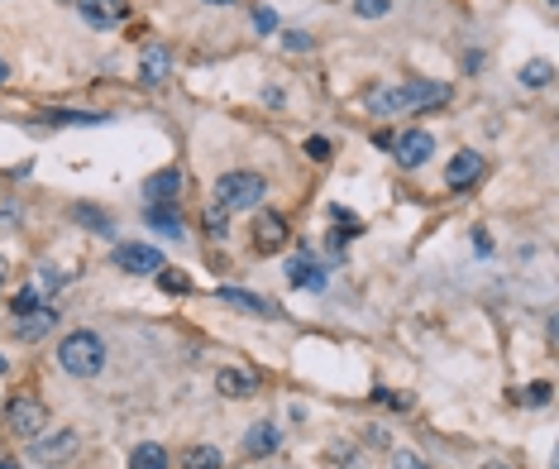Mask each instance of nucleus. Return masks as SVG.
Returning <instances> with one entry per match:
<instances>
[{"mask_svg": "<svg viewBox=\"0 0 559 469\" xmlns=\"http://www.w3.org/2000/svg\"><path fill=\"white\" fill-rule=\"evenodd\" d=\"M445 101H449V81H407V87H392V91H373L368 111L392 115V111H425V105H445Z\"/></svg>", "mask_w": 559, "mask_h": 469, "instance_id": "obj_1", "label": "nucleus"}, {"mask_svg": "<svg viewBox=\"0 0 559 469\" xmlns=\"http://www.w3.org/2000/svg\"><path fill=\"white\" fill-rule=\"evenodd\" d=\"M57 365L73 373V379H96L105 369V340L96 331H73L57 345Z\"/></svg>", "mask_w": 559, "mask_h": 469, "instance_id": "obj_2", "label": "nucleus"}, {"mask_svg": "<svg viewBox=\"0 0 559 469\" xmlns=\"http://www.w3.org/2000/svg\"><path fill=\"white\" fill-rule=\"evenodd\" d=\"M268 196V182L258 173H225L216 182V211H258V202Z\"/></svg>", "mask_w": 559, "mask_h": 469, "instance_id": "obj_3", "label": "nucleus"}, {"mask_svg": "<svg viewBox=\"0 0 559 469\" xmlns=\"http://www.w3.org/2000/svg\"><path fill=\"white\" fill-rule=\"evenodd\" d=\"M5 427L15 431V436H25V441H39L43 436V427H49V407L39 403V397H10L5 403Z\"/></svg>", "mask_w": 559, "mask_h": 469, "instance_id": "obj_4", "label": "nucleus"}, {"mask_svg": "<svg viewBox=\"0 0 559 469\" xmlns=\"http://www.w3.org/2000/svg\"><path fill=\"white\" fill-rule=\"evenodd\" d=\"M115 268L120 273H158L163 268V254L153 250V244H115Z\"/></svg>", "mask_w": 559, "mask_h": 469, "instance_id": "obj_5", "label": "nucleus"}, {"mask_svg": "<svg viewBox=\"0 0 559 469\" xmlns=\"http://www.w3.org/2000/svg\"><path fill=\"white\" fill-rule=\"evenodd\" d=\"M282 244H287V220H282L278 211H258V220H254V250L258 254H278Z\"/></svg>", "mask_w": 559, "mask_h": 469, "instance_id": "obj_6", "label": "nucleus"}, {"mask_svg": "<svg viewBox=\"0 0 559 469\" xmlns=\"http://www.w3.org/2000/svg\"><path fill=\"white\" fill-rule=\"evenodd\" d=\"M77 10H81V19L96 25V29H115V25H125V15H129L125 0H77Z\"/></svg>", "mask_w": 559, "mask_h": 469, "instance_id": "obj_7", "label": "nucleus"}, {"mask_svg": "<svg viewBox=\"0 0 559 469\" xmlns=\"http://www.w3.org/2000/svg\"><path fill=\"white\" fill-rule=\"evenodd\" d=\"M144 196H149V206H172L182 196V168H163L153 178H144Z\"/></svg>", "mask_w": 559, "mask_h": 469, "instance_id": "obj_8", "label": "nucleus"}, {"mask_svg": "<svg viewBox=\"0 0 559 469\" xmlns=\"http://www.w3.org/2000/svg\"><path fill=\"white\" fill-rule=\"evenodd\" d=\"M392 149H397V163H407V168H421V163L435 154V139L425 135V130H407Z\"/></svg>", "mask_w": 559, "mask_h": 469, "instance_id": "obj_9", "label": "nucleus"}, {"mask_svg": "<svg viewBox=\"0 0 559 469\" xmlns=\"http://www.w3.org/2000/svg\"><path fill=\"white\" fill-rule=\"evenodd\" d=\"M216 297L225 302V307L244 311V316H278V307H272L268 297H258V292H244V288H216Z\"/></svg>", "mask_w": 559, "mask_h": 469, "instance_id": "obj_10", "label": "nucleus"}, {"mask_svg": "<svg viewBox=\"0 0 559 469\" xmlns=\"http://www.w3.org/2000/svg\"><path fill=\"white\" fill-rule=\"evenodd\" d=\"M172 73V53L163 49V43H149L144 58H139V77H144V87H163Z\"/></svg>", "mask_w": 559, "mask_h": 469, "instance_id": "obj_11", "label": "nucleus"}, {"mask_svg": "<svg viewBox=\"0 0 559 469\" xmlns=\"http://www.w3.org/2000/svg\"><path fill=\"white\" fill-rule=\"evenodd\" d=\"M479 173H483V154H473V149H463V154L449 158V168H445V187H469V182H479Z\"/></svg>", "mask_w": 559, "mask_h": 469, "instance_id": "obj_12", "label": "nucleus"}, {"mask_svg": "<svg viewBox=\"0 0 559 469\" xmlns=\"http://www.w3.org/2000/svg\"><path fill=\"white\" fill-rule=\"evenodd\" d=\"M57 326V311L53 307H34L29 316H15V335L19 340H43Z\"/></svg>", "mask_w": 559, "mask_h": 469, "instance_id": "obj_13", "label": "nucleus"}, {"mask_svg": "<svg viewBox=\"0 0 559 469\" xmlns=\"http://www.w3.org/2000/svg\"><path fill=\"white\" fill-rule=\"evenodd\" d=\"M144 226L158 230V234H168V240H182V234H187L182 216H177L172 206H144Z\"/></svg>", "mask_w": 559, "mask_h": 469, "instance_id": "obj_14", "label": "nucleus"}, {"mask_svg": "<svg viewBox=\"0 0 559 469\" xmlns=\"http://www.w3.org/2000/svg\"><path fill=\"white\" fill-rule=\"evenodd\" d=\"M34 450H39V460H67V455H73L77 450V431H57V436H39V445H34Z\"/></svg>", "mask_w": 559, "mask_h": 469, "instance_id": "obj_15", "label": "nucleus"}, {"mask_svg": "<svg viewBox=\"0 0 559 469\" xmlns=\"http://www.w3.org/2000/svg\"><path fill=\"white\" fill-rule=\"evenodd\" d=\"M216 388L225 393V397H254V373H244V369H220L216 373Z\"/></svg>", "mask_w": 559, "mask_h": 469, "instance_id": "obj_16", "label": "nucleus"}, {"mask_svg": "<svg viewBox=\"0 0 559 469\" xmlns=\"http://www.w3.org/2000/svg\"><path fill=\"white\" fill-rule=\"evenodd\" d=\"M287 278H292V288H311V292L325 288V278H320V268L311 259H292L287 264Z\"/></svg>", "mask_w": 559, "mask_h": 469, "instance_id": "obj_17", "label": "nucleus"}, {"mask_svg": "<svg viewBox=\"0 0 559 469\" xmlns=\"http://www.w3.org/2000/svg\"><path fill=\"white\" fill-rule=\"evenodd\" d=\"M244 450H249V455H272V450H278V427L258 421V427L244 436Z\"/></svg>", "mask_w": 559, "mask_h": 469, "instance_id": "obj_18", "label": "nucleus"}, {"mask_svg": "<svg viewBox=\"0 0 559 469\" xmlns=\"http://www.w3.org/2000/svg\"><path fill=\"white\" fill-rule=\"evenodd\" d=\"M182 465L187 469H225V455H220V445H192L182 455Z\"/></svg>", "mask_w": 559, "mask_h": 469, "instance_id": "obj_19", "label": "nucleus"}, {"mask_svg": "<svg viewBox=\"0 0 559 469\" xmlns=\"http://www.w3.org/2000/svg\"><path fill=\"white\" fill-rule=\"evenodd\" d=\"M129 469H168V450L163 445H134V455H129Z\"/></svg>", "mask_w": 559, "mask_h": 469, "instance_id": "obj_20", "label": "nucleus"}, {"mask_svg": "<svg viewBox=\"0 0 559 469\" xmlns=\"http://www.w3.org/2000/svg\"><path fill=\"white\" fill-rule=\"evenodd\" d=\"M43 120L49 125H101L105 115H96V111H49Z\"/></svg>", "mask_w": 559, "mask_h": 469, "instance_id": "obj_21", "label": "nucleus"}, {"mask_svg": "<svg viewBox=\"0 0 559 469\" xmlns=\"http://www.w3.org/2000/svg\"><path fill=\"white\" fill-rule=\"evenodd\" d=\"M550 81H555V67H550V63H540V58L521 67V87H550Z\"/></svg>", "mask_w": 559, "mask_h": 469, "instance_id": "obj_22", "label": "nucleus"}, {"mask_svg": "<svg viewBox=\"0 0 559 469\" xmlns=\"http://www.w3.org/2000/svg\"><path fill=\"white\" fill-rule=\"evenodd\" d=\"M73 216L81 220V226H91L96 234H111V220H105V216H101L96 206H73Z\"/></svg>", "mask_w": 559, "mask_h": 469, "instance_id": "obj_23", "label": "nucleus"}, {"mask_svg": "<svg viewBox=\"0 0 559 469\" xmlns=\"http://www.w3.org/2000/svg\"><path fill=\"white\" fill-rule=\"evenodd\" d=\"M34 307H39V288H34V283H29V288H19V292H15V302H10V311H15V316H29Z\"/></svg>", "mask_w": 559, "mask_h": 469, "instance_id": "obj_24", "label": "nucleus"}, {"mask_svg": "<svg viewBox=\"0 0 559 469\" xmlns=\"http://www.w3.org/2000/svg\"><path fill=\"white\" fill-rule=\"evenodd\" d=\"M158 283H163V292H172V297H177V292H187V288H192V283H187V273H177V268H168V264L158 268Z\"/></svg>", "mask_w": 559, "mask_h": 469, "instance_id": "obj_25", "label": "nucleus"}, {"mask_svg": "<svg viewBox=\"0 0 559 469\" xmlns=\"http://www.w3.org/2000/svg\"><path fill=\"white\" fill-rule=\"evenodd\" d=\"M354 10H359L364 19H383L392 10V0H354Z\"/></svg>", "mask_w": 559, "mask_h": 469, "instance_id": "obj_26", "label": "nucleus"}, {"mask_svg": "<svg viewBox=\"0 0 559 469\" xmlns=\"http://www.w3.org/2000/svg\"><path fill=\"white\" fill-rule=\"evenodd\" d=\"M282 49H287V53H306V49H311V34H306V29H287V34H282Z\"/></svg>", "mask_w": 559, "mask_h": 469, "instance_id": "obj_27", "label": "nucleus"}, {"mask_svg": "<svg viewBox=\"0 0 559 469\" xmlns=\"http://www.w3.org/2000/svg\"><path fill=\"white\" fill-rule=\"evenodd\" d=\"M254 29H258V34H272V29H278V15H272L268 5H264V10H254Z\"/></svg>", "mask_w": 559, "mask_h": 469, "instance_id": "obj_28", "label": "nucleus"}, {"mask_svg": "<svg viewBox=\"0 0 559 469\" xmlns=\"http://www.w3.org/2000/svg\"><path fill=\"white\" fill-rule=\"evenodd\" d=\"M201 226H206V234H216V240H220V234H225V211H216V206H211Z\"/></svg>", "mask_w": 559, "mask_h": 469, "instance_id": "obj_29", "label": "nucleus"}, {"mask_svg": "<svg viewBox=\"0 0 559 469\" xmlns=\"http://www.w3.org/2000/svg\"><path fill=\"white\" fill-rule=\"evenodd\" d=\"M392 465H397V469H425V460H421V455H411V450H397V455H392Z\"/></svg>", "mask_w": 559, "mask_h": 469, "instance_id": "obj_30", "label": "nucleus"}, {"mask_svg": "<svg viewBox=\"0 0 559 469\" xmlns=\"http://www.w3.org/2000/svg\"><path fill=\"white\" fill-rule=\"evenodd\" d=\"M526 403H531V407H545V403H550V383H531Z\"/></svg>", "mask_w": 559, "mask_h": 469, "instance_id": "obj_31", "label": "nucleus"}, {"mask_svg": "<svg viewBox=\"0 0 559 469\" xmlns=\"http://www.w3.org/2000/svg\"><path fill=\"white\" fill-rule=\"evenodd\" d=\"M306 154H311V158H330V144H325V139H306Z\"/></svg>", "mask_w": 559, "mask_h": 469, "instance_id": "obj_32", "label": "nucleus"}, {"mask_svg": "<svg viewBox=\"0 0 559 469\" xmlns=\"http://www.w3.org/2000/svg\"><path fill=\"white\" fill-rule=\"evenodd\" d=\"M43 288H49V292L63 288V273H57V268H43Z\"/></svg>", "mask_w": 559, "mask_h": 469, "instance_id": "obj_33", "label": "nucleus"}, {"mask_svg": "<svg viewBox=\"0 0 559 469\" xmlns=\"http://www.w3.org/2000/svg\"><path fill=\"white\" fill-rule=\"evenodd\" d=\"M5 283H10V264L0 259V288H5Z\"/></svg>", "mask_w": 559, "mask_h": 469, "instance_id": "obj_34", "label": "nucleus"}, {"mask_svg": "<svg viewBox=\"0 0 559 469\" xmlns=\"http://www.w3.org/2000/svg\"><path fill=\"white\" fill-rule=\"evenodd\" d=\"M0 220H15V206H5V202H0Z\"/></svg>", "mask_w": 559, "mask_h": 469, "instance_id": "obj_35", "label": "nucleus"}, {"mask_svg": "<svg viewBox=\"0 0 559 469\" xmlns=\"http://www.w3.org/2000/svg\"><path fill=\"white\" fill-rule=\"evenodd\" d=\"M10 77V63H5V58H0V81H5Z\"/></svg>", "mask_w": 559, "mask_h": 469, "instance_id": "obj_36", "label": "nucleus"}, {"mask_svg": "<svg viewBox=\"0 0 559 469\" xmlns=\"http://www.w3.org/2000/svg\"><path fill=\"white\" fill-rule=\"evenodd\" d=\"M0 469H19V460H0Z\"/></svg>", "mask_w": 559, "mask_h": 469, "instance_id": "obj_37", "label": "nucleus"}, {"mask_svg": "<svg viewBox=\"0 0 559 469\" xmlns=\"http://www.w3.org/2000/svg\"><path fill=\"white\" fill-rule=\"evenodd\" d=\"M206 5H234V0H206Z\"/></svg>", "mask_w": 559, "mask_h": 469, "instance_id": "obj_38", "label": "nucleus"}, {"mask_svg": "<svg viewBox=\"0 0 559 469\" xmlns=\"http://www.w3.org/2000/svg\"><path fill=\"white\" fill-rule=\"evenodd\" d=\"M483 469H507V465H483Z\"/></svg>", "mask_w": 559, "mask_h": 469, "instance_id": "obj_39", "label": "nucleus"}, {"mask_svg": "<svg viewBox=\"0 0 559 469\" xmlns=\"http://www.w3.org/2000/svg\"><path fill=\"white\" fill-rule=\"evenodd\" d=\"M0 373H5V359H0Z\"/></svg>", "mask_w": 559, "mask_h": 469, "instance_id": "obj_40", "label": "nucleus"}]
</instances>
